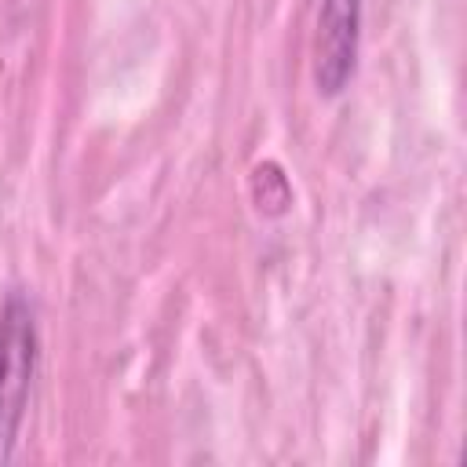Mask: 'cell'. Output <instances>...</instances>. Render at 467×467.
<instances>
[{"label": "cell", "instance_id": "6da1fadb", "mask_svg": "<svg viewBox=\"0 0 467 467\" xmlns=\"http://www.w3.org/2000/svg\"><path fill=\"white\" fill-rule=\"evenodd\" d=\"M36 314L15 288L0 306V467L15 460L36 376Z\"/></svg>", "mask_w": 467, "mask_h": 467}, {"label": "cell", "instance_id": "7a4b0ae2", "mask_svg": "<svg viewBox=\"0 0 467 467\" xmlns=\"http://www.w3.org/2000/svg\"><path fill=\"white\" fill-rule=\"evenodd\" d=\"M361 0H321L314 33V84L325 99H336L358 66Z\"/></svg>", "mask_w": 467, "mask_h": 467}, {"label": "cell", "instance_id": "3957f363", "mask_svg": "<svg viewBox=\"0 0 467 467\" xmlns=\"http://www.w3.org/2000/svg\"><path fill=\"white\" fill-rule=\"evenodd\" d=\"M252 201L263 215H281L292 204V186L274 161H263L252 168Z\"/></svg>", "mask_w": 467, "mask_h": 467}]
</instances>
